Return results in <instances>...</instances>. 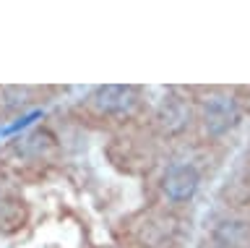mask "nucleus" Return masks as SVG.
Listing matches in <instances>:
<instances>
[{
	"label": "nucleus",
	"instance_id": "obj_1",
	"mask_svg": "<svg viewBox=\"0 0 250 248\" xmlns=\"http://www.w3.org/2000/svg\"><path fill=\"white\" fill-rule=\"evenodd\" d=\"M144 105V91L133 84H102L83 99V110L97 120H130Z\"/></svg>",
	"mask_w": 250,
	"mask_h": 248
},
{
	"label": "nucleus",
	"instance_id": "obj_2",
	"mask_svg": "<svg viewBox=\"0 0 250 248\" xmlns=\"http://www.w3.org/2000/svg\"><path fill=\"white\" fill-rule=\"evenodd\" d=\"M242 120V107L232 91L211 89L198 99V123L208 138H222Z\"/></svg>",
	"mask_w": 250,
	"mask_h": 248
},
{
	"label": "nucleus",
	"instance_id": "obj_3",
	"mask_svg": "<svg viewBox=\"0 0 250 248\" xmlns=\"http://www.w3.org/2000/svg\"><path fill=\"white\" fill-rule=\"evenodd\" d=\"M159 188H162V196L169 204H188V201H193V196L201 188V170L188 159L172 162L164 170Z\"/></svg>",
	"mask_w": 250,
	"mask_h": 248
},
{
	"label": "nucleus",
	"instance_id": "obj_4",
	"mask_svg": "<svg viewBox=\"0 0 250 248\" xmlns=\"http://www.w3.org/2000/svg\"><path fill=\"white\" fill-rule=\"evenodd\" d=\"M190 115H193V113H190L188 99L172 91V94H167V97L159 102L154 120H156V126H159V131H162L164 136H177V134H183V131L188 128Z\"/></svg>",
	"mask_w": 250,
	"mask_h": 248
},
{
	"label": "nucleus",
	"instance_id": "obj_5",
	"mask_svg": "<svg viewBox=\"0 0 250 248\" xmlns=\"http://www.w3.org/2000/svg\"><path fill=\"white\" fill-rule=\"evenodd\" d=\"M211 240L216 248H250V217H229L216 222Z\"/></svg>",
	"mask_w": 250,
	"mask_h": 248
},
{
	"label": "nucleus",
	"instance_id": "obj_6",
	"mask_svg": "<svg viewBox=\"0 0 250 248\" xmlns=\"http://www.w3.org/2000/svg\"><path fill=\"white\" fill-rule=\"evenodd\" d=\"M55 149V138L47 131H29V134L19 136L11 144V152L19 159H31V162H42L47 154Z\"/></svg>",
	"mask_w": 250,
	"mask_h": 248
},
{
	"label": "nucleus",
	"instance_id": "obj_7",
	"mask_svg": "<svg viewBox=\"0 0 250 248\" xmlns=\"http://www.w3.org/2000/svg\"><path fill=\"white\" fill-rule=\"evenodd\" d=\"M31 102H34L31 87H0V118L26 110Z\"/></svg>",
	"mask_w": 250,
	"mask_h": 248
}]
</instances>
